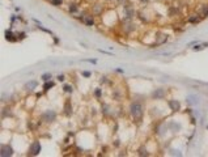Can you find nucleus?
Instances as JSON below:
<instances>
[{"instance_id":"obj_1","label":"nucleus","mask_w":208,"mask_h":157,"mask_svg":"<svg viewBox=\"0 0 208 157\" xmlns=\"http://www.w3.org/2000/svg\"><path fill=\"white\" fill-rule=\"evenodd\" d=\"M128 110H130V114H131V117H132L134 121L140 122L141 119H143V117H144V106H143V104H141L140 101H132V102L130 104Z\"/></svg>"},{"instance_id":"obj_2","label":"nucleus","mask_w":208,"mask_h":157,"mask_svg":"<svg viewBox=\"0 0 208 157\" xmlns=\"http://www.w3.org/2000/svg\"><path fill=\"white\" fill-rule=\"evenodd\" d=\"M57 118H58V113L53 109L45 110V111L41 114V119L43 122H46V123H53V122L57 121Z\"/></svg>"},{"instance_id":"obj_3","label":"nucleus","mask_w":208,"mask_h":157,"mask_svg":"<svg viewBox=\"0 0 208 157\" xmlns=\"http://www.w3.org/2000/svg\"><path fill=\"white\" fill-rule=\"evenodd\" d=\"M41 151H42V145L38 140H36V142H33L32 144H30V147H29L30 156H38V154L41 153Z\"/></svg>"},{"instance_id":"obj_4","label":"nucleus","mask_w":208,"mask_h":157,"mask_svg":"<svg viewBox=\"0 0 208 157\" xmlns=\"http://www.w3.org/2000/svg\"><path fill=\"white\" fill-rule=\"evenodd\" d=\"M13 154V149L12 147L9 144H1L0 145V156L1 157H8V156H12Z\"/></svg>"},{"instance_id":"obj_5","label":"nucleus","mask_w":208,"mask_h":157,"mask_svg":"<svg viewBox=\"0 0 208 157\" xmlns=\"http://www.w3.org/2000/svg\"><path fill=\"white\" fill-rule=\"evenodd\" d=\"M165 96H166V90L162 89V88L155 89V90L152 92V98H153V100H162V98H165Z\"/></svg>"},{"instance_id":"obj_6","label":"nucleus","mask_w":208,"mask_h":157,"mask_svg":"<svg viewBox=\"0 0 208 157\" xmlns=\"http://www.w3.org/2000/svg\"><path fill=\"white\" fill-rule=\"evenodd\" d=\"M168 106L170 107L172 111H179V110H181V104H179V101H177V100H169L168 101Z\"/></svg>"},{"instance_id":"obj_7","label":"nucleus","mask_w":208,"mask_h":157,"mask_svg":"<svg viewBox=\"0 0 208 157\" xmlns=\"http://www.w3.org/2000/svg\"><path fill=\"white\" fill-rule=\"evenodd\" d=\"M37 86H38V81L37 80H30L24 85V89L26 90V92H32V90H34Z\"/></svg>"},{"instance_id":"obj_8","label":"nucleus","mask_w":208,"mask_h":157,"mask_svg":"<svg viewBox=\"0 0 208 157\" xmlns=\"http://www.w3.org/2000/svg\"><path fill=\"white\" fill-rule=\"evenodd\" d=\"M4 36H5V39L8 42H17L18 38H16V36L13 34V32L11 29H7L5 33H4Z\"/></svg>"},{"instance_id":"obj_9","label":"nucleus","mask_w":208,"mask_h":157,"mask_svg":"<svg viewBox=\"0 0 208 157\" xmlns=\"http://www.w3.org/2000/svg\"><path fill=\"white\" fill-rule=\"evenodd\" d=\"M83 22L86 25V26H93L94 25V17H93V15H88L84 17Z\"/></svg>"},{"instance_id":"obj_10","label":"nucleus","mask_w":208,"mask_h":157,"mask_svg":"<svg viewBox=\"0 0 208 157\" xmlns=\"http://www.w3.org/2000/svg\"><path fill=\"white\" fill-rule=\"evenodd\" d=\"M72 114V105H71V101L67 100L64 104V115L69 117Z\"/></svg>"},{"instance_id":"obj_11","label":"nucleus","mask_w":208,"mask_h":157,"mask_svg":"<svg viewBox=\"0 0 208 157\" xmlns=\"http://www.w3.org/2000/svg\"><path fill=\"white\" fill-rule=\"evenodd\" d=\"M54 86H55V83H54L53 80H50V81H45V83H43L42 89H43V92H48L50 89L54 88Z\"/></svg>"},{"instance_id":"obj_12","label":"nucleus","mask_w":208,"mask_h":157,"mask_svg":"<svg viewBox=\"0 0 208 157\" xmlns=\"http://www.w3.org/2000/svg\"><path fill=\"white\" fill-rule=\"evenodd\" d=\"M164 131H166V126L165 125H157L155 127V132L157 133V135H160V136L164 133Z\"/></svg>"},{"instance_id":"obj_13","label":"nucleus","mask_w":208,"mask_h":157,"mask_svg":"<svg viewBox=\"0 0 208 157\" xmlns=\"http://www.w3.org/2000/svg\"><path fill=\"white\" fill-rule=\"evenodd\" d=\"M199 21H200V17H198V15H193L187 18V22H190V24H198Z\"/></svg>"},{"instance_id":"obj_14","label":"nucleus","mask_w":208,"mask_h":157,"mask_svg":"<svg viewBox=\"0 0 208 157\" xmlns=\"http://www.w3.org/2000/svg\"><path fill=\"white\" fill-rule=\"evenodd\" d=\"M101 114H104V115L110 114V107H109V105L107 104H102L101 105Z\"/></svg>"},{"instance_id":"obj_15","label":"nucleus","mask_w":208,"mask_h":157,"mask_svg":"<svg viewBox=\"0 0 208 157\" xmlns=\"http://www.w3.org/2000/svg\"><path fill=\"white\" fill-rule=\"evenodd\" d=\"M51 79H53V73L51 72H46V73H43L41 76V80L45 83V81H50Z\"/></svg>"},{"instance_id":"obj_16","label":"nucleus","mask_w":208,"mask_h":157,"mask_svg":"<svg viewBox=\"0 0 208 157\" xmlns=\"http://www.w3.org/2000/svg\"><path fill=\"white\" fill-rule=\"evenodd\" d=\"M137 154H139V156H149V152L145 147H140V148L137 149Z\"/></svg>"},{"instance_id":"obj_17","label":"nucleus","mask_w":208,"mask_h":157,"mask_svg":"<svg viewBox=\"0 0 208 157\" xmlns=\"http://www.w3.org/2000/svg\"><path fill=\"white\" fill-rule=\"evenodd\" d=\"M77 9H79V7H77V4L76 3H71L68 5V12L69 13H76L77 12Z\"/></svg>"},{"instance_id":"obj_18","label":"nucleus","mask_w":208,"mask_h":157,"mask_svg":"<svg viewBox=\"0 0 208 157\" xmlns=\"http://www.w3.org/2000/svg\"><path fill=\"white\" fill-rule=\"evenodd\" d=\"M63 92H65V93H73V86L69 85V84H64V85H63Z\"/></svg>"},{"instance_id":"obj_19","label":"nucleus","mask_w":208,"mask_h":157,"mask_svg":"<svg viewBox=\"0 0 208 157\" xmlns=\"http://www.w3.org/2000/svg\"><path fill=\"white\" fill-rule=\"evenodd\" d=\"M93 96H94L97 100H100V98L102 97V89L101 88H96L94 92H93Z\"/></svg>"},{"instance_id":"obj_20","label":"nucleus","mask_w":208,"mask_h":157,"mask_svg":"<svg viewBox=\"0 0 208 157\" xmlns=\"http://www.w3.org/2000/svg\"><path fill=\"white\" fill-rule=\"evenodd\" d=\"M104 9V5H100V4H96L94 9H93V15H100L101 11Z\"/></svg>"},{"instance_id":"obj_21","label":"nucleus","mask_w":208,"mask_h":157,"mask_svg":"<svg viewBox=\"0 0 208 157\" xmlns=\"http://www.w3.org/2000/svg\"><path fill=\"white\" fill-rule=\"evenodd\" d=\"M48 1H50V4L54 7H60L63 4V0H48Z\"/></svg>"},{"instance_id":"obj_22","label":"nucleus","mask_w":208,"mask_h":157,"mask_svg":"<svg viewBox=\"0 0 208 157\" xmlns=\"http://www.w3.org/2000/svg\"><path fill=\"white\" fill-rule=\"evenodd\" d=\"M57 80L62 83V81H64V80H65V76H64L63 73H62V75H58V76H57Z\"/></svg>"},{"instance_id":"obj_23","label":"nucleus","mask_w":208,"mask_h":157,"mask_svg":"<svg viewBox=\"0 0 208 157\" xmlns=\"http://www.w3.org/2000/svg\"><path fill=\"white\" fill-rule=\"evenodd\" d=\"M81 75H83L84 77H86V79H88V77H90V76H92V73H90L89 71H83V72H81Z\"/></svg>"},{"instance_id":"obj_24","label":"nucleus","mask_w":208,"mask_h":157,"mask_svg":"<svg viewBox=\"0 0 208 157\" xmlns=\"http://www.w3.org/2000/svg\"><path fill=\"white\" fill-rule=\"evenodd\" d=\"M203 17H208V5L203 8Z\"/></svg>"},{"instance_id":"obj_25","label":"nucleus","mask_w":208,"mask_h":157,"mask_svg":"<svg viewBox=\"0 0 208 157\" xmlns=\"http://www.w3.org/2000/svg\"><path fill=\"white\" fill-rule=\"evenodd\" d=\"M202 49H204V46H203V44H196L195 47H193V50L194 51H199V50H202Z\"/></svg>"},{"instance_id":"obj_26","label":"nucleus","mask_w":208,"mask_h":157,"mask_svg":"<svg viewBox=\"0 0 208 157\" xmlns=\"http://www.w3.org/2000/svg\"><path fill=\"white\" fill-rule=\"evenodd\" d=\"M25 37H26V33H24V32L20 33V34H17V38H18V39H24Z\"/></svg>"},{"instance_id":"obj_27","label":"nucleus","mask_w":208,"mask_h":157,"mask_svg":"<svg viewBox=\"0 0 208 157\" xmlns=\"http://www.w3.org/2000/svg\"><path fill=\"white\" fill-rule=\"evenodd\" d=\"M84 62H88V63H92V64H96L97 60L96 59H84Z\"/></svg>"},{"instance_id":"obj_28","label":"nucleus","mask_w":208,"mask_h":157,"mask_svg":"<svg viewBox=\"0 0 208 157\" xmlns=\"http://www.w3.org/2000/svg\"><path fill=\"white\" fill-rule=\"evenodd\" d=\"M100 53L105 54V55H113V53H110V51H106V50H98Z\"/></svg>"},{"instance_id":"obj_29","label":"nucleus","mask_w":208,"mask_h":157,"mask_svg":"<svg viewBox=\"0 0 208 157\" xmlns=\"http://www.w3.org/2000/svg\"><path fill=\"white\" fill-rule=\"evenodd\" d=\"M116 1H118V4H120V5H126V1H127V0H116Z\"/></svg>"},{"instance_id":"obj_30","label":"nucleus","mask_w":208,"mask_h":157,"mask_svg":"<svg viewBox=\"0 0 208 157\" xmlns=\"http://www.w3.org/2000/svg\"><path fill=\"white\" fill-rule=\"evenodd\" d=\"M100 81H101V83H107V77H106V76H102V77H101V80H100Z\"/></svg>"},{"instance_id":"obj_31","label":"nucleus","mask_w":208,"mask_h":157,"mask_svg":"<svg viewBox=\"0 0 208 157\" xmlns=\"http://www.w3.org/2000/svg\"><path fill=\"white\" fill-rule=\"evenodd\" d=\"M115 72H118V73H123L125 71H123V69H120V68H116V69H115Z\"/></svg>"},{"instance_id":"obj_32","label":"nucleus","mask_w":208,"mask_h":157,"mask_svg":"<svg viewBox=\"0 0 208 157\" xmlns=\"http://www.w3.org/2000/svg\"><path fill=\"white\" fill-rule=\"evenodd\" d=\"M114 145H115V147H119V145H120V143H119V140H115V143H114Z\"/></svg>"}]
</instances>
